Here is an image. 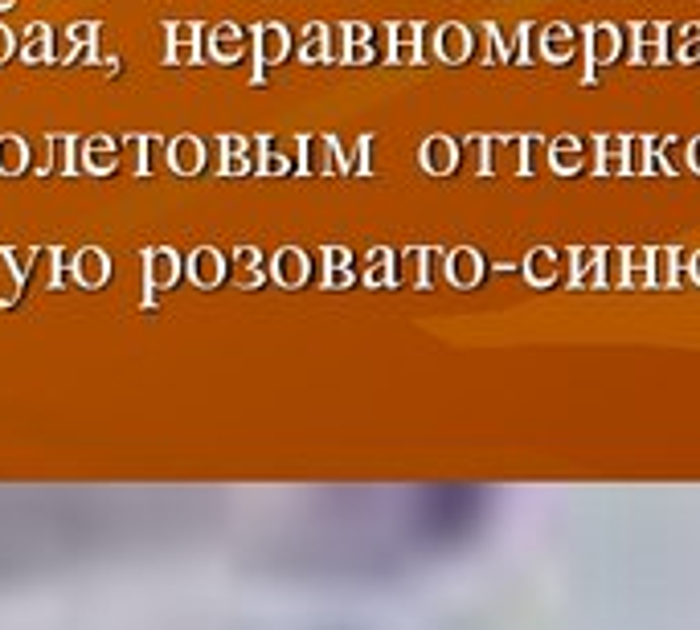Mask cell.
<instances>
[{"instance_id": "obj_21", "label": "cell", "mask_w": 700, "mask_h": 630, "mask_svg": "<svg viewBox=\"0 0 700 630\" xmlns=\"http://www.w3.org/2000/svg\"><path fill=\"white\" fill-rule=\"evenodd\" d=\"M692 168H700V140L692 144Z\"/></svg>"}, {"instance_id": "obj_19", "label": "cell", "mask_w": 700, "mask_h": 630, "mask_svg": "<svg viewBox=\"0 0 700 630\" xmlns=\"http://www.w3.org/2000/svg\"><path fill=\"white\" fill-rule=\"evenodd\" d=\"M177 164H181V168H197V144L181 140V144H177Z\"/></svg>"}, {"instance_id": "obj_6", "label": "cell", "mask_w": 700, "mask_h": 630, "mask_svg": "<svg viewBox=\"0 0 700 630\" xmlns=\"http://www.w3.org/2000/svg\"><path fill=\"white\" fill-rule=\"evenodd\" d=\"M205 50H209V58H213V62H238V58H242V50H246V29H242V25H234V21L205 29Z\"/></svg>"}, {"instance_id": "obj_20", "label": "cell", "mask_w": 700, "mask_h": 630, "mask_svg": "<svg viewBox=\"0 0 700 630\" xmlns=\"http://www.w3.org/2000/svg\"><path fill=\"white\" fill-rule=\"evenodd\" d=\"M17 156H21V144L17 140H5V168H17L21 164Z\"/></svg>"}, {"instance_id": "obj_17", "label": "cell", "mask_w": 700, "mask_h": 630, "mask_svg": "<svg viewBox=\"0 0 700 630\" xmlns=\"http://www.w3.org/2000/svg\"><path fill=\"white\" fill-rule=\"evenodd\" d=\"M373 58H377L373 41H348V58H344V62H353V66H365V62H373Z\"/></svg>"}, {"instance_id": "obj_18", "label": "cell", "mask_w": 700, "mask_h": 630, "mask_svg": "<svg viewBox=\"0 0 700 630\" xmlns=\"http://www.w3.org/2000/svg\"><path fill=\"white\" fill-rule=\"evenodd\" d=\"M13 50H17V37H13V29H9V25H0V62H9V58H13Z\"/></svg>"}, {"instance_id": "obj_2", "label": "cell", "mask_w": 700, "mask_h": 630, "mask_svg": "<svg viewBox=\"0 0 700 630\" xmlns=\"http://www.w3.org/2000/svg\"><path fill=\"white\" fill-rule=\"evenodd\" d=\"M475 58V29L459 25V21H447L434 29V62H447V66H459V62H471Z\"/></svg>"}, {"instance_id": "obj_13", "label": "cell", "mask_w": 700, "mask_h": 630, "mask_svg": "<svg viewBox=\"0 0 700 630\" xmlns=\"http://www.w3.org/2000/svg\"><path fill=\"white\" fill-rule=\"evenodd\" d=\"M422 156H426V168H434V172H447L451 164H455V144L451 140H430L426 148H422Z\"/></svg>"}, {"instance_id": "obj_16", "label": "cell", "mask_w": 700, "mask_h": 630, "mask_svg": "<svg viewBox=\"0 0 700 630\" xmlns=\"http://www.w3.org/2000/svg\"><path fill=\"white\" fill-rule=\"evenodd\" d=\"M631 62H668V45H631Z\"/></svg>"}, {"instance_id": "obj_5", "label": "cell", "mask_w": 700, "mask_h": 630, "mask_svg": "<svg viewBox=\"0 0 700 630\" xmlns=\"http://www.w3.org/2000/svg\"><path fill=\"white\" fill-rule=\"evenodd\" d=\"M201 45H205V25H193V21L168 25V62L172 66L197 62L201 58Z\"/></svg>"}, {"instance_id": "obj_7", "label": "cell", "mask_w": 700, "mask_h": 630, "mask_svg": "<svg viewBox=\"0 0 700 630\" xmlns=\"http://www.w3.org/2000/svg\"><path fill=\"white\" fill-rule=\"evenodd\" d=\"M574 50H578V29L565 25V21H553L541 29V62H574Z\"/></svg>"}, {"instance_id": "obj_4", "label": "cell", "mask_w": 700, "mask_h": 630, "mask_svg": "<svg viewBox=\"0 0 700 630\" xmlns=\"http://www.w3.org/2000/svg\"><path fill=\"white\" fill-rule=\"evenodd\" d=\"M287 54H291V29L279 25V21L262 25V29L254 33V62H258L254 78H262V70H267V66H279Z\"/></svg>"}, {"instance_id": "obj_10", "label": "cell", "mask_w": 700, "mask_h": 630, "mask_svg": "<svg viewBox=\"0 0 700 630\" xmlns=\"http://www.w3.org/2000/svg\"><path fill=\"white\" fill-rule=\"evenodd\" d=\"M299 62H328V25H308V29H303Z\"/></svg>"}, {"instance_id": "obj_12", "label": "cell", "mask_w": 700, "mask_h": 630, "mask_svg": "<svg viewBox=\"0 0 700 630\" xmlns=\"http://www.w3.org/2000/svg\"><path fill=\"white\" fill-rule=\"evenodd\" d=\"M676 62H700V21L680 25V37H676Z\"/></svg>"}, {"instance_id": "obj_3", "label": "cell", "mask_w": 700, "mask_h": 630, "mask_svg": "<svg viewBox=\"0 0 700 630\" xmlns=\"http://www.w3.org/2000/svg\"><path fill=\"white\" fill-rule=\"evenodd\" d=\"M385 62H398V66H422V25L418 21H398V25H385Z\"/></svg>"}, {"instance_id": "obj_9", "label": "cell", "mask_w": 700, "mask_h": 630, "mask_svg": "<svg viewBox=\"0 0 700 630\" xmlns=\"http://www.w3.org/2000/svg\"><path fill=\"white\" fill-rule=\"evenodd\" d=\"M537 58H541V33H537L533 21H520V25L512 29V62L533 66Z\"/></svg>"}, {"instance_id": "obj_1", "label": "cell", "mask_w": 700, "mask_h": 630, "mask_svg": "<svg viewBox=\"0 0 700 630\" xmlns=\"http://www.w3.org/2000/svg\"><path fill=\"white\" fill-rule=\"evenodd\" d=\"M578 37H582V58H586L582 82L590 86V82H598V66H606V62L619 58V50H623V29L602 21V25H582Z\"/></svg>"}, {"instance_id": "obj_11", "label": "cell", "mask_w": 700, "mask_h": 630, "mask_svg": "<svg viewBox=\"0 0 700 630\" xmlns=\"http://www.w3.org/2000/svg\"><path fill=\"white\" fill-rule=\"evenodd\" d=\"M25 62H50V25H29L25 29V50H21Z\"/></svg>"}, {"instance_id": "obj_14", "label": "cell", "mask_w": 700, "mask_h": 630, "mask_svg": "<svg viewBox=\"0 0 700 630\" xmlns=\"http://www.w3.org/2000/svg\"><path fill=\"white\" fill-rule=\"evenodd\" d=\"M627 29H631V45H668V25L660 21H639Z\"/></svg>"}, {"instance_id": "obj_15", "label": "cell", "mask_w": 700, "mask_h": 630, "mask_svg": "<svg viewBox=\"0 0 700 630\" xmlns=\"http://www.w3.org/2000/svg\"><path fill=\"white\" fill-rule=\"evenodd\" d=\"M344 58H348V29L328 25V62H344Z\"/></svg>"}, {"instance_id": "obj_8", "label": "cell", "mask_w": 700, "mask_h": 630, "mask_svg": "<svg viewBox=\"0 0 700 630\" xmlns=\"http://www.w3.org/2000/svg\"><path fill=\"white\" fill-rule=\"evenodd\" d=\"M475 37H479L475 58L484 62V66H492V62H512V37H504V29H500L496 21H484V25L475 29Z\"/></svg>"}]
</instances>
